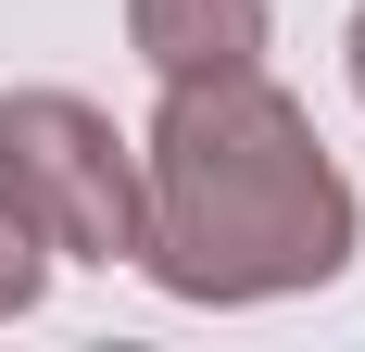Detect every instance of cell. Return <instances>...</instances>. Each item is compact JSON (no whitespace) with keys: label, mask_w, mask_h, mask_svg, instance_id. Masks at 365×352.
I'll return each mask as SVG.
<instances>
[{"label":"cell","mask_w":365,"mask_h":352,"mask_svg":"<svg viewBox=\"0 0 365 352\" xmlns=\"http://www.w3.org/2000/svg\"><path fill=\"white\" fill-rule=\"evenodd\" d=\"M353 176L315 113L252 76H177L139 139V264L177 302H277L353 264Z\"/></svg>","instance_id":"6da1fadb"},{"label":"cell","mask_w":365,"mask_h":352,"mask_svg":"<svg viewBox=\"0 0 365 352\" xmlns=\"http://www.w3.org/2000/svg\"><path fill=\"white\" fill-rule=\"evenodd\" d=\"M0 202L63 264H139V139L76 88H0Z\"/></svg>","instance_id":"7a4b0ae2"},{"label":"cell","mask_w":365,"mask_h":352,"mask_svg":"<svg viewBox=\"0 0 365 352\" xmlns=\"http://www.w3.org/2000/svg\"><path fill=\"white\" fill-rule=\"evenodd\" d=\"M126 38L139 63L177 88V76H252L264 63V0H126Z\"/></svg>","instance_id":"3957f363"},{"label":"cell","mask_w":365,"mask_h":352,"mask_svg":"<svg viewBox=\"0 0 365 352\" xmlns=\"http://www.w3.org/2000/svg\"><path fill=\"white\" fill-rule=\"evenodd\" d=\"M38 289H51V252H38L26 227H13V202H0V315H26Z\"/></svg>","instance_id":"277c9868"},{"label":"cell","mask_w":365,"mask_h":352,"mask_svg":"<svg viewBox=\"0 0 365 352\" xmlns=\"http://www.w3.org/2000/svg\"><path fill=\"white\" fill-rule=\"evenodd\" d=\"M353 88H365V13H353Z\"/></svg>","instance_id":"5b68a950"}]
</instances>
